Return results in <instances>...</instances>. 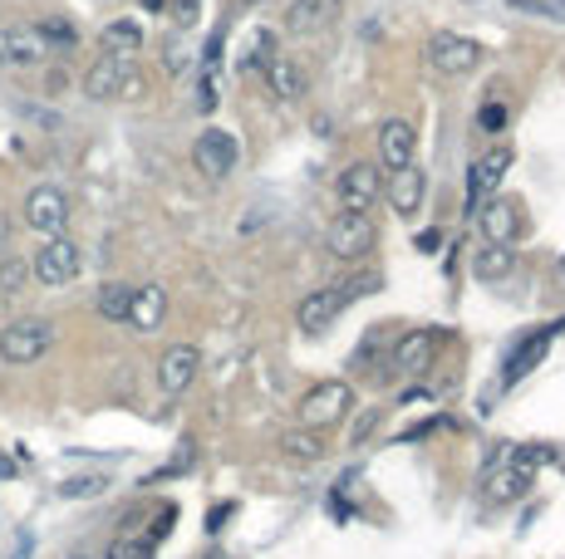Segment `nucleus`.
Wrapping results in <instances>:
<instances>
[{"mask_svg": "<svg viewBox=\"0 0 565 559\" xmlns=\"http://www.w3.org/2000/svg\"><path fill=\"white\" fill-rule=\"evenodd\" d=\"M50 349H55V324L40 319V314H25V319H11L0 329V363L5 368H31Z\"/></svg>", "mask_w": 565, "mask_h": 559, "instance_id": "f257e3e1", "label": "nucleus"}, {"mask_svg": "<svg viewBox=\"0 0 565 559\" xmlns=\"http://www.w3.org/2000/svg\"><path fill=\"white\" fill-rule=\"evenodd\" d=\"M349 412H354V388H349L345 378L315 382V388H305V392H300V402H296L300 427H310V432L335 427V422H345Z\"/></svg>", "mask_w": 565, "mask_h": 559, "instance_id": "f03ea898", "label": "nucleus"}, {"mask_svg": "<svg viewBox=\"0 0 565 559\" xmlns=\"http://www.w3.org/2000/svg\"><path fill=\"white\" fill-rule=\"evenodd\" d=\"M482 59H486V49L477 45L472 35H457V29H437V35L428 39V64H433L437 74H447V78L477 74V69H482Z\"/></svg>", "mask_w": 565, "mask_h": 559, "instance_id": "7ed1b4c3", "label": "nucleus"}, {"mask_svg": "<svg viewBox=\"0 0 565 559\" xmlns=\"http://www.w3.org/2000/svg\"><path fill=\"white\" fill-rule=\"evenodd\" d=\"M80 270H84V251L70 241V235H50L31 260V275L45 284V290H64V284H74L80 280Z\"/></svg>", "mask_w": 565, "mask_h": 559, "instance_id": "20e7f679", "label": "nucleus"}, {"mask_svg": "<svg viewBox=\"0 0 565 559\" xmlns=\"http://www.w3.org/2000/svg\"><path fill=\"white\" fill-rule=\"evenodd\" d=\"M21 211H25V226L50 241V235H64V226H70V196H64V186L40 182V186H31Z\"/></svg>", "mask_w": 565, "mask_h": 559, "instance_id": "39448f33", "label": "nucleus"}, {"mask_svg": "<svg viewBox=\"0 0 565 559\" xmlns=\"http://www.w3.org/2000/svg\"><path fill=\"white\" fill-rule=\"evenodd\" d=\"M139 69H133V59L123 54H99L89 64V74H84V94L89 98H133L139 94Z\"/></svg>", "mask_w": 565, "mask_h": 559, "instance_id": "423d86ee", "label": "nucleus"}, {"mask_svg": "<svg viewBox=\"0 0 565 559\" xmlns=\"http://www.w3.org/2000/svg\"><path fill=\"white\" fill-rule=\"evenodd\" d=\"M192 162H197L202 177L227 182V177L237 172V162H241L237 133H227V127H207V133H197V143H192Z\"/></svg>", "mask_w": 565, "mask_h": 559, "instance_id": "0eeeda50", "label": "nucleus"}, {"mask_svg": "<svg viewBox=\"0 0 565 559\" xmlns=\"http://www.w3.org/2000/svg\"><path fill=\"white\" fill-rule=\"evenodd\" d=\"M325 245H329L335 260H364V255L378 245V226L369 221V216H345L339 211L335 221H329V231H325Z\"/></svg>", "mask_w": 565, "mask_h": 559, "instance_id": "6e6552de", "label": "nucleus"}, {"mask_svg": "<svg viewBox=\"0 0 565 559\" xmlns=\"http://www.w3.org/2000/svg\"><path fill=\"white\" fill-rule=\"evenodd\" d=\"M378 162H354V167H345L339 172V186H335V196H339V211L345 216H369V206L378 202Z\"/></svg>", "mask_w": 565, "mask_h": 559, "instance_id": "1a4fd4ad", "label": "nucleus"}, {"mask_svg": "<svg viewBox=\"0 0 565 559\" xmlns=\"http://www.w3.org/2000/svg\"><path fill=\"white\" fill-rule=\"evenodd\" d=\"M55 49L45 45V35L35 25H11L0 29V69H40Z\"/></svg>", "mask_w": 565, "mask_h": 559, "instance_id": "9d476101", "label": "nucleus"}, {"mask_svg": "<svg viewBox=\"0 0 565 559\" xmlns=\"http://www.w3.org/2000/svg\"><path fill=\"white\" fill-rule=\"evenodd\" d=\"M506 167H512V147H506V143H496L492 153L477 157L472 172H467V211H477L486 196H496V186H502Z\"/></svg>", "mask_w": 565, "mask_h": 559, "instance_id": "9b49d317", "label": "nucleus"}, {"mask_svg": "<svg viewBox=\"0 0 565 559\" xmlns=\"http://www.w3.org/2000/svg\"><path fill=\"white\" fill-rule=\"evenodd\" d=\"M197 373H202L197 343H172V349L158 359V388L168 392V398H178V392H188L192 382H197Z\"/></svg>", "mask_w": 565, "mask_h": 559, "instance_id": "f8f14e48", "label": "nucleus"}, {"mask_svg": "<svg viewBox=\"0 0 565 559\" xmlns=\"http://www.w3.org/2000/svg\"><path fill=\"white\" fill-rule=\"evenodd\" d=\"M433 359H437V333L433 329H408L404 339L394 343L388 373H394V378H413V373L433 368Z\"/></svg>", "mask_w": 565, "mask_h": 559, "instance_id": "ddd939ff", "label": "nucleus"}, {"mask_svg": "<svg viewBox=\"0 0 565 559\" xmlns=\"http://www.w3.org/2000/svg\"><path fill=\"white\" fill-rule=\"evenodd\" d=\"M339 314H345V294H339V284H320V290H310L305 300H300L296 319H300V329L305 333H325Z\"/></svg>", "mask_w": 565, "mask_h": 559, "instance_id": "4468645a", "label": "nucleus"}, {"mask_svg": "<svg viewBox=\"0 0 565 559\" xmlns=\"http://www.w3.org/2000/svg\"><path fill=\"white\" fill-rule=\"evenodd\" d=\"M477 221H482L486 245H512L521 235V211L506 196H486V206H477Z\"/></svg>", "mask_w": 565, "mask_h": 559, "instance_id": "2eb2a0df", "label": "nucleus"}, {"mask_svg": "<svg viewBox=\"0 0 565 559\" xmlns=\"http://www.w3.org/2000/svg\"><path fill=\"white\" fill-rule=\"evenodd\" d=\"M408 162H413V123L388 118V123L378 127V167H384V172H404Z\"/></svg>", "mask_w": 565, "mask_h": 559, "instance_id": "dca6fc26", "label": "nucleus"}, {"mask_svg": "<svg viewBox=\"0 0 565 559\" xmlns=\"http://www.w3.org/2000/svg\"><path fill=\"white\" fill-rule=\"evenodd\" d=\"M339 5H345V0H290L286 29H296V35H325L339 20Z\"/></svg>", "mask_w": 565, "mask_h": 559, "instance_id": "f3484780", "label": "nucleus"}, {"mask_svg": "<svg viewBox=\"0 0 565 559\" xmlns=\"http://www.w3.org/2000/svg\"><path fill=\"white\" fill-rule=\"evenodd\" d=\"M163 314H168V290H163V284H133L129 329H139V333L163 329Z\"/></svg>", "mask_w": 565, "mask_h": 559, "instance_id": "a211bd4d", "label": "nucleus"}, {"mask_svg": "<svg viewBox=\"0 0 565 559\" xmlns=\"http://www.w3.org/2000/svg\"><path fill=\"white\" fill-rule=\"evenodd\" d=\"M256 64H261V74H266V84H271L276 98H300L310 88L305 69H300L290 54H266V59H256Z\"/></svg>", "mask_w": 565, "mask_h": 559, "instance_id": "6ab92c4d", "label": "nucleus"}, {"mask_svg": "<svg viewBox=\"0 0 565 559\" xmlns=\"http://www.w3.org/2000/svg\"><path fill=\"white\" fill-rule=\"evenodd\" d=\"M423 192H428L423 167L408 162L404 172H388V202H394L398 216H418V206H423Z\"/></svg>", "mask_w": 565, "mask_h": 559, "instance_id": "aec40b11", "label": "nucleus"}, {"mask_svg": "<svg viewBox=\"0 0 565 559\" xmlns=\"http://www.w3.org/2000/svg\"><path fill=\"white\" fill-rule=\"evenodd\" d=\"M512 270H516V251H512V245H486V251L472 255V275H477V280H486V284L506 280Z\"/></svg>", "mask_w": 565, "mask_h": 559, "instance_id": "412c9836", "label": "nucleus"}, {"mask_svg": "<svg viewBox=\"0 0 565 559\" xmlns=\"http://www.w3.org/2000/svg\"><path fill=\"white\" fill-rule=\"evenodd\" d=\"M551 333H555V329H545L541 339H526V343H516V349H512V359H506V373H502V382H521L526 373H531L536 363H541V353H545V343H551Z\"/></svg>", "mask_w": 565, "mask_h": 559, "instance_id": "4be33fe9", "label": "nucleus"}, {"mask_svg": "<svg viewBox=\"0 0 565 559\" xmlns=\"http://www.w3.org/2000/svg\"><path fill=\"white\" fill-rule=\"evenodd\" d=\"M139 49H143V25L139 20H113V25H104V54L133 59Z\"/></svg>", "mask_w": 565, "mask_h": 559, "instance_id": "5701e85b", "label": "nucleus"}, {"mask_svg": "<svg viewBox=\"0 0 565 559\" xmlns=\"http://www.w3.org/2000/svg\"><path fill=\"white\" fill-rule=\"evenodd\" d=\"M99 314L109 324H129V304H133V284H123V280H104L99 284Z\"/></svg>", "mask_w": 565, "mask_h": 559, "instance_id": "b1692460", "label": "nucleus"}, {"mask_svg": "<svg viewBox=\"0 0 565 559\" xmlns=\"http://www.w3.org/2000/svg\"><path fill=\"white\" fill-rule=\"evenodd\" d=\"M526 486H531V476L526 471H496V476H486V496L496 500V506H512V500L526 496Z\"/></svg>", "mask_w": 565, "mask_h": 559, "instance_id": "393cba45", "label": "nucleus"}, {"mask_svg": "<svg viewBox=\"0 0 565 559\" xmlns=\"http://www.w3.org/2000/svg\"><path fill=\"white\" fill-rule=\"evenodd\" d=\"M280 451H286V457H300V461H320L325 457V441L310 427H300V432H286V437H280Z\"/></svg>", "mask_w": 565, "mask_h": 559, "instance_id": "a878e982", "label": "nucleus"}, {"mask_svg": "<svg viewBox=\"0 0 565 559\" xmlns=\"http://www.w3.org/2000/svg\"><path fill=\"white\" fill-rule=\"evenodd\" d=\"M25 280H31V260H21V255H0V300L21 294Z\"/></svg>", "mask_w": 565, "mask_h": 559, "instance_id": "bb28decb", "label": "nucleus"}, {"mask_svg": "<svg viewBox=\"0 0 565 559\" xmlns=\"http://www.w3.org/2000/svg\"><path fill=\"white\" fill-rule=\"evenodd\" d=\"M45 35V45L55 49V54H64V49H74L80 45V29L70 25V20H60V15H50V20H40V25H35Z\"/></svg>", "mask_w": 565, "mask_h": 559, "instance_id": "cd10ccee", "label": "nucleus"}, {"mask_svg": "<svg viewBox=\"0 0 565 559\" xmlns=\"http://www.w3.org/2000/svg\"><path fill=\"white\" fill-rule=\"evenodd\" d=\"M551 461H561V451L555 447H545V441H531V447H516V457H512V466L516 471H541V466H551Z\"/></svg>", "mask_w": 565, "mask_h": 559, "instance_id": "c85d7f7f", "label": "nucleus"}, {"mask_svg": "<svg viewBox=\"0 0 565 559\" xmlns=\"http://www.w3.org/2000/svg\"><path fill=\"white\" fill-rule=\"evenodd\" d=\"M153 539H139V535H119L109 545V559H153Z\"/></svg>", "mask_w": 565, "mask_h": 559, "instance_id": "c756f323", "label": "nucleus"}, {"mask_svg": "<svg viewBox=\"0 0 565 559\" xmlns=\"http://www.w3.org/2000/svg\"><path fill=\"white\" fill-rule=\"evenodd\" d=\"M506 118L512 113H506V104H496V98H486V104L477 108V127H482V133H502Z\"/></svg>", "mask_w": 565, "mask_h": 559, "instance_id": "7c9ffc66", "label": "nucleus"}, {"mask_svg": "<svg viewBox=\"0 0 565 559\" xmlns=\"http://www.w3.org/2000/svg\"><path fill=\"white\" fill-rule=\"evenodd\" d=\"M104 486H109L104 476H74V481H64V486H60V496H70V500H80V496H99Z\"/></svg>", "mask_w": 565, "mask_h": 559, "instance_id": "2f4dec72", "label": "nucleus"}, {"mask_svg": "<svg viewBox=\"0 0 565 559\" xmlns=\"http://www.w3.org/2000/svg\"><path fill=\"white\" fill-rule=\"evenodd\" d=\"M378 417H384V408H369L364 417L354 422V432H349V441H354V447H364V441H369V432L378 427Z\"/></svg>", "mask_w": 565, "mask_h": 559, "instance_id": "473e14b6", "label": "nucleus"}, {"mask_svg": "<svg viewBox=\"0 0 565 559\" xmlns=\"http://www.w3.org/2000/svg\"><path fill=\"white\" fill-rule=\"evenodd\" d=\"M172 5V20H178L182 29L188 25H197V15H202V0H168Z\"/></svg>", "mask_w": 565, "mask_h": 559, "instance_id": "72a5a7b5", "label": "nucleus"}, {"mask_svg": "<svg viewBox=\"0 0 565 559\" xmlns=\"http://www.w3.org/2000/svg\"><path fill=\"white\" fill-rule=\"evenodd\" d=\"M221 39H227V35H221V29H217V35L207 39V54H202V64H207V69H212V64H217V59H221Z\"/></svg>", "mask_w": 565, "mask_h": 559, "instance_id": "f704fd0d", "label": "nucleus"}, {"mask_svg": "<svg viewBox=\"0 0 565 559\" xmlns=\"http://www.w3.org/2000/svg\"><path fill=\"white\" fill-rule=\"evenodd\" d=\"M231 515V506H217V510H212V515H207V530H212V535H217V530H221V520H227Z\"/></svg>", "mask_w": 565, "mask_h": 559, "instance_id": "c9c22d12", "label": "nucleus"}, {"mask_svg": "<svg viewBox=\"0 0 565 559\" xmlns=\"http://www.w3.org/2000/svg\"><path fill=\"white\" fill-rule=\"evenodd\" d=\"M0 255H11V221L0 216Z\"/></svg>", "mask_w": 565, "mask_h": 559, "instance_id": "e433bc0d", "label": "nucleus"}, {"mask_svg": "<svg viewBox=\"0 0 565 559\" xmlns=\"http://www.w3.org/2000/svg\"><path fill=\"white\" fill-rule=\"evenodd\" d=\"M418 245H423V251H433V245H443V231H423V235H418Z\"/></svg>", "mask_w": 565, "mask_h": 559, "instance_id": "4c0bfd02", "label": "nucleus"}, {"mask_svg": "<svg viewBox=\"0 0 565 559\" xmlns=\"http://www.w3.org/2000/svg\"><path fill=\"white\" fill-rule=\"evenodd\" d=\"M11 559H31V535L21 530V539H15V555Z\"/></svg>", "mask_w": 565, "mask_h": 559, "instance_id": "58836bf2", "label": "nucleus"}, {"mask_svg": "<svg viewBox=\"0 0 565 559\" xmlns=\"http://www.w3.org/2000/svg\"><path fill=\"white\" fill-rule=\"evenodd\" d=\"M15 476V461H5V457H0V481H11Z\"/></svg>", "mask_w": 565, "mask_h": 559, "instance_id": "ea45409f", "label": "nucleus"}, {"mask_svg": "<svg viewBox=\"0 0 565 559\" xmlns=\"http://www.w3.org/2000/svg\"><path fill=\"white\" fill-rule=\"evenodd\" d=\"M551 10H561V15H555V20H565V0H551Z\"/></svg>", "mask_w": 565, "mask_h": 559, "instance_id": "a19ab883", "label": "nucleus"}, {"mask_svg": "<svg viewBox=\"0 0 565 559\" xmlns=\"http://www.w3.org/2000/svg\"><path fill=\"white\" fill-rule=\"evenodd\" d=\"M143 5H148V10H163V5H168V0H143Z\"/></svg>", "mask_w": 565, "mask_h": 559, "instance_id": "79ce46f5", "label": "nucleus"}, {"mask_svg": "<svg viewBox=\"0 0 565 559\" xmlns=\"http://www.w3.org/2000/svg\"><path fill=\"white\" fill-rule=\"evenodd\" d=\"M561 280H565V255H561Z\"/></svg>", "mask_w": 565, "mask_h": 559, "instance_id": "37998d69", "label": "nucleus"}, {"mask_svg": "<svg viewBox=\"0 0 565 559\" xmlns=\"http://www.w3.org/2000/svg\"><path fill=\"white\" fill-rule=\"evenodd\" d=\"M247 5H261V0H247Z\"/></svg>", "mask_w": 565, "mask_h": 559, "instance_id": "c03bdc74", "label": "nucleus"}, {"mask_svg": "<svg viewBox=\"0 0 565 559\" xmlns=\"http://www.w3.org/2000/svg\"><path fill=\"white\" fill-rule=\"evenodd\" d=\"M561 461H565V451H561Z\"/></svg>", "mask_w": 565, "mask_h": 559, "instance_id": "a18cd8bd", "label": "nucleus"}]
</instances>
